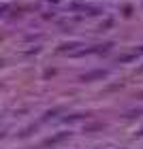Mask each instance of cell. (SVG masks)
I'll return each mask as SVG.
<instances>
[{
	"label": "cell",
	"instance_id": "cell-1",
	"mask_svg": "<svg viewBox=\"0 0 143 149\" xmlns=\"http://www.w3.org/2000/svg\"><path fill=\"white\" fill-rule=\"evenodd\" d=\"M105 70H94V72H88V74H81V81H92V79H103L105 77Z\"/></svg>",
	"mask_w": 143,
	"mask_h": 149
},
{
	"label": "cell",
	"instance_id": "cell-2",
	"mask_svg": "<svg viewBox=\"0 0 143 149\" xmlns=\"http://www.w3.org/2000/svg\"><path fill=\"white\" fill-rule=\"evenodd\" d=\"M66 136H69L66 132H64V134H58V136H51V139H47L43 145H45V147H47V145H53V143H58V141H62V139H66Z\"/></svg>",
	"mask_w": 143,
	"mask_h": 149
}]
</instances>
